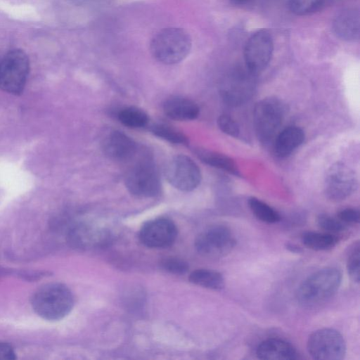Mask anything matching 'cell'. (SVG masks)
<instances>
[{
  "label": "cell",
  "mask_w": 360,
  "mask_h": 360,
  "mask_svg": "<svg viewBox=\"0 0 360 360\" xmlns=\"http://www.w3.org/2000/svg\"><path fill=\"white\" fill-rule=\"evenodd\" d=\"M258 359L266 360H294L299 359V354L289 342L276 338L262 342L257 347Z\"/></svg>",
  "instance_id": "9a60e30c"
},
{
  "label": "cell",
  "mask_w": 360,
  "mask_h": 360,
  "mask_svg": "<svg viewBox=\"0 0 360 360\" xmlns=\"http://www.w3.org/2000/svg\"><path fill=\"white\" fill-rule=\"evenodd\" d=\"M117 118L123 125L132 129L146 127L149 120L148 115L143 110L134 106L120 110Z\"/></svg>",
  "instance_id": "7402d4cb"
},
{
  "label": "cell",
  "mask_w": 360,
  "mask_h": 360,
  "mask_svg": "<svg viewBox=\"0 0 360 360\" xmlns=\"http://www.w3.org/2000/svg\"><path fill=\"white\" fill-rule=\"evenodd\" d=\"M36 314L44 319L58 321L72 310L74 299L70 289L59 283H51L39 288L32 297Z\"/></svg>",
  "instance_id": "7a4b0ae2"
},
{
  "label": "cell",
  "mask_w": 360,
  "mask_h": 360,
  "mask_svg": "<svg viewBox=\"0 0 360 360\" xmlns=\"http://www.w3.org/2000/svg\"><path fill=\"white\" fill-rule=\"evenodd\" d=\"M231 1L236 4H245L250 0H231Z\"/></svg>",
  "instance_id": "d6a6232c"
},
{
  "label": "cell",
  "mask_w": 360,
  "mask_h": 360,
  "mask_svg": "<svg viewBox=\"0 0 360 360\" xmlns=\"http://www.w3.org/2000/svg\"><path fill=\"white\" fill-rule=\"evenodd\" d=\"M255 75L248 69L235 70L229 73L219 87L224 101L231 106H239L250 100L255 91Z\"/></svg>",
  "instance_id": "9c48e42d"
},
{
  "label": "cell",
  "mask_w": 360,
  "mask_h": 360,
  "mask_svg": "<svg viewBox=\"0 0 360 360\" xmlns=\"http://www.w3.org/2000/svg\"><path fill=\"white\" fill-rule=\"evenodd\" d=\"M337 217L346 225L354 224L359 222L360 213L358 209L348 207L340 210Z\"/></svg>",
  "instance_id": "f546056e"
},
{
  "label": "cell",
  "mask_w": 360,
  "mask_h": 360,
  "mask_svg": "<svg viewBox=\"0 0 360 360\" xmlns=\"http://www.w3.org/2000/svg\"><path fill=\"white\" fill-rule=\"evenodd\" d=\"M177 236L175 224L167 218H157L146 222L139 232L141 243L150 248L170 246Z\"/></svg>",
  "instance_id": "4fadbf2b"
},
{
  "label": "cell",
  "mask_w": 360,
  "mask_h": 360,
  "mask_svg": "<svg viewBox=\"0 0 360 360\" xmlns=\"http://www.w3.org/2000/svg\"><path fill=\"white\" fill-rule=\"evenodd\" d=\"M29 70V59L23 51H9L0 61V89L11 94H20L25 88Z\"/></svg>",
  "instance_id": "8992f818"
},
{
  "label": "cell",
  "mask_w": 360,
  "mask_h": 360,
  "mask_svg": "<svg viewBox=\"0 0 360 360\" xmlns=\"http://www.w3.org/2000/svg\"><path fill=\"white\" fill-rule=\"evenodd\" d=\"M189 281L195 285L211 290H219L224 287L223 275L216 271L200 269L191 272Z\"/></svg>",
  "instance_id": "44dd1931"
},
{
  "label": "cell",
  "mask_w": 360,
  "mask_h": 360,
  "mask_svg": "<svg viewBox=\"0 0 360 360\" xmlns=\"http://www.w3.org/2000/svg\"><path fill=\"white\" fill-rule=\"evenodd\" d=\"M342 281L340 271L334 267L321 269L308 276L298 287L296 298L306 308L326 302L338 291Z\"/></svg>",
  "instance_id": "6da1fadb"
},
{
  "label": "cell",
  "mask_w": 360,
  "mask_h": 360,
  "mask_svg": "<svg viewBox=\"0 0 360 360\" xmlns=\"http://www.w3.org/2000/svg\"><path fill=\"white\" fill-rule=\"evenodd\" d=\"M285 248L289 251H290L292 252H295V253H300L302 251V249L299 246L296 245L295 244L290 243H286Z\"/></svg>",
  "instance_id": "1f68e13d"
},
{
  "label": "cell",
  "mask_w": 360,
  "mask_h": 360,
  "mask_svg": "<svg viewBox=\"0 0 360 360\" xmlns=\"http://www.w3.org/2000/svg\"><path fill=\"white\" fill-rule=\"evenodd\" d=\"M301 240L307 248L316 251L330 250L337 245L339 240L335 234L314 231L303 233Z\"/></svg>",
  "instance_id": "ffe728a7"
},
{
  "label": "cell",
  "mask_w": 360,
  "mask_h": 360,
  "mask_svg": "<svg viewBox=\"0 0 360 360\" xmlns=\"http://www.w3.org/2000/svg\"><path fill=\"white\" fill-rule=\"evenodd\" d=\"M236 244L233 233L223 225L207 228L198 236L195 242L197 251L210 258H219L229 255Z\"/></svg>",
  "instance_id": "ba28073f"
},
{
  "label": "cell",
  "mask_w": 360,
  "mask_h": 360,
  "mask_svg": "<svg viewBox=\"0 0 360 360\" xmlns=\"http://www.w3.org/2000/svg\"><path fill=\"white\" fill-rule=\"evenodd\" d=\"M285 113V106L278 98L268 97L258 101L254 108V125L258 139L263 143L276 137Z\"/></svg>",
  "instance_id": "5b68a950"
},
{
  "label": "cell",
  "mask_w": 360,
  "mask_h": 360,
  "mask_svg": "<svg viewBox=\"0 0 360 360\" xmlns=\"http://www.w3.org/2000/svg\"><path fill=\"white\" fill-rule=\"evenodd\" d=\"M150 131L156 136L174 144H188L187 136L180 130L165 123H155Z\"/></svg>",
  "instance_id": "cb8c5ba5"
},
{
  "label": "cell",
  "mask_w": 360,
  "mask_h": 360,
  "mask_svg": "<svg viewBox=\"0 0 360 360\" xmlns=\"http://www.w3.org/2000/svg\"><path fill=\"white\" fill-rule=\"evenodd\" d=\"M316 222L322 230L333 234L342 232L347 229V225L338 217H333L327 214H319Z\"/></svg>",
  "instance_id": "4316f807"
},
{
  "label": "cell",
  "mask_w": 360,
  "mask_h": 360,
  "mask_svg": "<svg viewBox=\"0 0 360 360\" xmlns=\"http://www.w3.org/2000/svg\"><path fill=\"white\" fill-rule=\"evenodd\" d=\"M162 267L168 272L175 274H182L188 269V264L178 258L169 257L161 262Z\"/></svg>",
  "instance_id": "f1b7e54d"
},
{
  "label": "cell",
  "mask_w": 360,
  "mask_h": 360,
  "mask_svg": "<svg viewBox=\"0 0 360 360\" xmlns=\"http://www.w3.org/2000/svg\"><path fill=\"white\" fill-rule=\"evenodd\" d=\"M124 175V184L129 192L139 198H152L161 190V181L157 167L148 154L136 155Z\"/></svg>",
  "instance_id": "3957f363"
},
{
  "label": "cell",
  "mask_w": 360,
  "mask_h": 360,
  "mask_svg": "<svg viewBox=\"0 0 360 360\" xmlns=\"http://www.w3.org/2000/svg\"><path fill=\"white\" fill-rule=\"evenodd\" d=\"M357 188L355 172L347 165L337 162L326 172L324 193L332 201H341L351 195Z\"/></svg>",
  "instance_id": "8fae6325"
},
{
  "label": "cell",
  "mask_w": 360,
  "mask_h": 360,
  "mask_svg": "<svg viewBox=\"0 0 360 360\" xmlns=\"http://www.w3.org/2000/svg\"><path fill=\"white\" fill-rule=\"evenodd\" d=\"M195 153L204 163L230 174L240 176L236 163L226 155L202 148L195 149Z\"/></svg>",
  "instance_id": "d6986e66"
},
{
  "label": "cell",
  "mask_w": 360,
  "mask_h": 360,
  "mask_svg": "<svg viewBox=\"0 0 360 360\" xmlns=\"http://www.w3.org/2000/svg\"><path fill=\"white\" fill-rule=\"evenodd\" d=\"M309 355L318 360H341L346 354V344L341 333L333 328L314 331L307 344Z\"/></svg>",
  "instance_id": "52a82bcc"
},
{
  "label": "cell",
  "mask_w": 360,
  "mask_h": 360,
  "mask_svg": "<svg viewBox=\"0 0 360 360\" xmlns=\"http://www.w3.org/2000/svg\"><path fill=\"white\" fill-rule=\"evenodd\" d=\"M248 205L252 214L263 222L274 224L278 222L281 219L276 210L255 197L249 198Z\"/></svg>",
  "instance_id": "603a6c76"
},
{
  "label": "cell",
  "mask_w": 360,
  "mask_h": 360,
  "mask_svg": "<svg viewBox=\"0 0 360 360\" xmlns=\"http://www.w3.org/2000/svg\"><path fill=\"white\" fill-rule=\"evenodd\" d=\"M219 128L225 134L238 137L240 134V128L237 122L227 115H221L217 119Z\"/></svg>",
  "instance_id": "83f0119b"
},
{
  "label": "cell",
  "mask_w": 360,
  "mask_h": 360,
  "mask_svg": "<svg viewBox=\"0 0 360 360\" xmlns=\"http://www.w3.org/2000/svg\"><path fill=\"white\" fill-rule=\"evenodd\" d=\"M103 150L109 158L119 162H129L137 153L134 141L120 131H110L104 139Z\"/></svg>",
  "instance_id": "5bb4252c"
},
{
  "label": "cell",
  "mask_w": 360,
  "mask_h": 360,
  "mask_svg": "<svg viewBox=\"0 0 360 360\" xmlns=\"http://www.w3.org/2000/svg\"><path fill=\"white\" fill-rule=\"evenodd\" d=\"M16 359L13 347L5 342H0V359L13 360Z\"/></svg>",
  "instance_id": "4dcf8cb0"
},
{
  "label": "cell",
  "mask_w": 360,
  "mask_h": 360,
  "mask_svg": "<svg viewBox=\"0 0 360 360\" xmlns=\"http://www.w3.org/2000/svg\"><path fill=\"white\" fill-rule=\"evenodd\" d=\"M73 1L77 2V3L83 4V3H85V2H88L90 0H73Z\"/></svg>",
  "instance_id": "836d02e7"
},
{
  "label": "cell",
  "mask_w": 360,
  "mask_h": 360,
  "mask_svg": "<svg viewBox=\"0 0 360 360\" xmlns=\"http://www.w3.org/2000/svg\"><path fill=\"white\" fill-rule=\"evenodd\" d=\"M162 108L167 117L178 121L195 120L200 113L199 106L195 102L181 96L171 97L165 100Z\"/></svg>",
  "instance_id": "2e32d148"
},
{
  "label": "cell",
  "mask_w": 360,
  "mask_h": 360,
  "mask_svg": "<svg viewBox=\"0 0 360 360\" xmlns=\"http://www.w3.org/2000/svg\"><path fill=\"white\" fill-rule=\"evenodd\" d=\"M360 246L359 243H354L347 254V271L351 280L359 283Z\"/></svg>",
  "instance_id": "d4e9b609"
},
{
  "label": "cell",
  "mask_w": 360,
  "mask_h": 360,
  "mask_svg": "<svg viewBox=\"0 0 360 360\" xmlns=\"http://www.w3.org/2000/svg\"><path fill=\"white\" fill-rule=\"evenodd\" d=\"M303 130L296 126H289L275 137L274 150L278 157L285 158L290 155L304 140Z\"/></svg>",
  "instance_id": "e0dca14e"
},
{
  "label": "cell",
  "mask_w": 360,
  "mask_h": 360,
  "mask_svg": "<svg viewBox=\"0 0 360 360\" xmlns=\"http://www.w3.org/2000/svg\"><path fill=\"white\" fill-rule=\"evenodd\" d=\"M273 49L272 37L267 30H262L254 33L248 40L244 50L246 68L254 75L263 71L270 62Z\"/></svg>",
  "instance_id": "7c38bea8"
},
{
  "label": "cell",
  "mask_w": 360,
  "mask_h": 360,
  "mask_svg": "<svg viewBox=\"0 0 360 360\" xmlns=\"http://www.w3.org/2000/svg\"><path fill=\"white\" fill-rule=\"evenodd\" d=\"M359 13L354 9L340 13L334 21L335 33L342 39L354 41L359 37Z\"/></svg>",
  "instance_id": "ac0fdd59"
},
{
  "label": "cell",
  "mask_w": 360,
  "mask_h": 360,
  "mask_svg": "<svg viewBox=\"0 0 360 360\" xmlns=\"http://www.w3.org/2000/svg\"><path fill=\"white\" fill-rule=\"evenodd\" d=\"M323 0H289L290 11L298 15L312 13L319 9Z\"/></svg>",
  "instance_id": "484cf974"
},
{
  "label": "cell",
  "mask_w": 360,
  "mask_h": 360,
  "mask_svg": "<svg viewBox=\"0 0 360 360\" xmlns=\"http://www.w3.org/2000/svg\"><path fill=\"white\" fill-rule=\"evenodd\" d=\"M191 46V38L186 31L179 27H167L154 36L150 50L160 63L172 65L186 58Z\"/></svg>",
  "instance_id": "277c9868"
},
{
  "label": "cell",
  "mask_w": 360,
  "mask_h": 360,
  "mask_svg": "<svg viewBox=\"0 0 360 360\" xmlns=\"http://www.w3.org/2000/svg\"><path fill=\"white\" fill-rule=\"evenodd\" d=\"M168 182L181 191H191L200 184L202 174L198 165L188 156L178 155L167 162L165 171Z\"/></svg>",
  "instance_id": "30bf717a"
}]
</instances>
